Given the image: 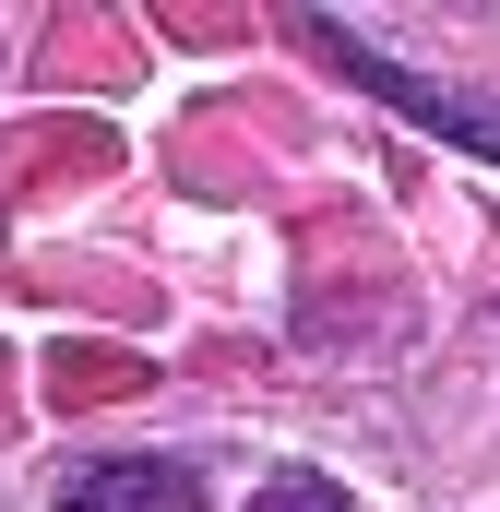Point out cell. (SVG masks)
Segmentation results:
<instances>
[{"label":"cell","mask_w":500,"mask_h":512,"mask_svg":"<svg viewBox=\"0 0 500 512\" xmlns=\"http://www.w3.org/2000/svg\"><path fill=\"white\" fill-rule=\"evenodd\" d=\"M322 48H334V60H346L358 84H381V96H393V108H405L417 131H453V143H477V155H500V120H477V108H465L453 84H429V72H405V60H381L370 36H346V24H322Z\"/></svg>","instance_id":"obj_1"},{"label":"cell","mask_w":500,"mask_h":512,"mask_svg":"<svg viewBox=\"0 0 500 512\" xmlns=\"http://www.w3.org/2000/svg\"><path fill=\"white\" fill-rule=\"evenodd\" d=\"M48 512H203V477L191 465H84V477H60V501Z\"/></svg>","instance_id":"obj_2"}]
</instances>
